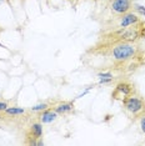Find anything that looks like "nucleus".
I'll return each instance as SVG.
<instances>
[{
    "instance_id": "dca6fc26",
    "label": "nucleus",
    "mask_w": 145,
    "mask_h": 146,
    "mask_svg": "<svg viewBox=\"0 0 145 146\" xmlns=\"http://www.w3.org/2000/svg\"><path fill=\"white\" fill-rule=\"evenodd\" d=\"M8 106H9L8 101H1V100H0V112H4Z\"/></svg>"
},
{
    "instance_id": "a211bd4d",
    "label": "nucleus",
    "mask_w": 145,
    "mask_h": 146,
    "mask_svg": "<svg viewBox=\"0 0 145 146\" xmlns=\"http://www.w3.org/2000/svg\"><path fill=\"white\" fill-rule=\"evenodd\" d=\"M0 99H1V94H0Z\"/></svg>"
},
{
    "instance_id": "423d86ee",
    "label": "nucleus",
    "mask_w": 145,
    "mask_h": 146,
    "mask_svg": "<svg viewBox=\"0 0 145 146\" xmlns=\"http://www.w3.org/2000/svg\"><path fill=\"white\" fill-rule=\"evenodd\" d=\"M133 5H131L130 0H113L110 4V9L114 14L123 15L125 13L130 11Z\"/></svg>"
},
{
    "instance_id": "ddd939ff",
    "label": "nucleus",
    "mask_w": 145,
    "mask_h": 146,
    "mask_svg": "<svg viewBox=\"0 0 145 146\" xmlns=\"http://www.w3.org/2000/svg\"><path fill=\"white\" fill-rule=\"evenodd\" d=\"M139 124H140V130L143 131V134H145V111L139 115Z\"/></svg>"
},
{
    "instance_id": "2eb2a0df",
    "label": "nucleus",
    "mask_w": 145,
    "mask_h": 146,
    "mask_svg": "<svg viewBox=\"0 0 145 146\" xmlns=\"http://www.w3.org/2000/svg\"><path fill=\"white\" fill-rule=\"evenodd\" d=\"M114 80V78H104V79H99V85H105V84H110Z\"/></svg>"
},
{
    "instance_id": "7ed1b4c3",
    "label": "nucleus",
    "mask_w": 145,
    "mask_h": 146,
    "mask_svg": "<svg viewBox=\"0 0 145 146\" xmlns=\"http://www.w3.org/2000/svg\"><path fill=\"white\" fill-rule=\"evenodd\" d=\"M121 102H123L124 110L131 116H134V117H139L141 112L145 111V100L141 96L133 94L128 96L126 99H124Z\"/></svg>"
},
{
    "instance_id": "f3484780",
    "label": "nucleus",
    "mask_w": 145,
    "mask_h": 146,
    "mask_svg": "<svg viewBox=\"0 0 145 146\" xmlns=\"http://www.w3.org/2000/svg\"><path fill=\"white\" fill-rule=\"evenodd\" d=\"M6 1H8V0H0V5H1L3 3H6Z\"/></svg>"
},
{
    "instance_id": "6e6552de",
    "label": "nucleus",
    "mask_w": 145,
    "mask_h": 146,
    "mask_svg": "<svg viewBox=\"0 0 145 146\" xmlns=\"http://www.w3.org/2000/svg\"><path fill=\"white\" fill-rule=\"evenodd\" d=\"M53 109L58 112L59 116L67 115V114H69V112L74 111V102L72 101H61V102H58Z\"/></svg>"
},
{
    "instance_id": "f257e3e1",
    "label": "nucleus",
    "mask_w": 145,
    "mask_h": 146,
    "mask_svg": "<svg viewBox=\"0 0 145 146\" xmlns=\"http://www.w3.org/2000/svg\"><path fill=\"white\" fill-rule=\"evenodd\" d=\"M145 36V23L141 20L138 24L128 26V28H120L114 30L113 33H110L109 35H106V40L109 44H115V42H135L139 39Z\"/></svg>"
},
{
    "instance_id": "0eeeda50",
    "label": "nucleus",
    "mask_w": 145,
    "mask_h": 146,
    "mask_svg": "<svg viewBox=\"0 0 145 146\" xmlns=\"http://www.w3.org/2000/svg\"><path fill=\"white\" fill-rule=\"evenodd\" d=\"M58 117H59L58 112L55 111L54 109L48 108V109H45L44 111L40 112V115H39V121H40L41 124H51V122H54Z\"/></svg>"
},
{
    "instance_id": "9d476101",
    "label": "nucleus",
    "mask_w": 145,
    "mask_h": 146,
    "mask_svg": "<svg viewBox=\"0 0 145 146\" xmlns=\"http://www.w3.org/2000/svg\"><path fill=\"white\" fill-rule=\"evenodd\" d=\"M4 112L5 115H9V116H21L26 114V110L24 108H19V106H8Z\"/></svg>"
},
{
    "instance_id": "39448f33",
    "label": "nucleus",
    "mask_w": 145,
    "mask_h": 146,
    "mask_svg": "<svg viewBox=\"0 0 145 146\" xmlns=\"http://www.w3.org/2000/svg\"><path fill=\"white\" fill-rule=\"evenodd\" d=\"M139 21H141V18L136 14V13L128 11V13H125V14L120 15L119 21H118L116 29H120V28H128V26H131V25L138 24Z\"/></svg>"
},
{
    "instance_id": "f8f14e48",
    "label": "nucleus",
    "mask_w": 145,
    "mask_h": 146,
    "mask_svg": "<svg viewBox=\"0 0 145 146\" xmlns=\"http://www.w3.org/2000/svg\"><path fill=\"white\" fill-rule=\"evenodd\" d=\"M134 10L139 16H145V6L140 4H135L134 5Z\"/></svg>"
},
{
    "instance_id": "20e7f679",
    "label": "nucleus",
    "mask_w": 145,
    "mask_h": 146,
    "mask_svg": "<svg viewBox=\"0 0 145 146\" xmlns=\"http://www.w3.org/2000/svg\"><path fill=\"white\" fill-rule=\"evenodd\" d=\"M134 92H135V89H134L133 84H130V82H128V81H120L115 85L111 96H113L114 100L123 101L124 99H126L128 96L133 95Z\"/></svg>"
},
{
    "instance_id": "4468645a",
    "label": "nucleus",
    "mask_w": 145,
    "mask_h": 146,
    "mask_svg": "<svg viewBox=\"0 0 145 146\" xmlns=\"http://www.w3.org/2000/svg\"><path fill=\"white\" fill-rule=\"evenodd\" d=\"M99 79H104V78H114V75L111 74L110 71H103V72H99L98 74Z\"/></svg>"
},
{
    "instance_id": "9b49d317",
    "label": "nucleus",
    "mask_w": 145,
    "mask_h": 146,
    "mask_svg": "<svg viewBox=\"0 0 145 146\" xmlns=\"http://www.w3.org/2000/svg\"><path fill=\"white\" fill-rule=\"evenodd\" d=\"M48 108H50V105H49L48 102H40V104L34 105L33 108H30V111L31 112H41V111H44L45 109H48Z\"/></svg>"
},
{
    "instance_id": "1a4fd4ad",
    "label": "nucleus",
    "mask_w": 145,
    "mask_h": 146,
    "mask_svg": "<svg viewBox=\"0 0 145 146\" xmlns=\"http://www.w3.org/2000/svg\"><path fill=\"white\" fill-rule=\"evenodd\" d=\"M29 134H30L29 137L41 139L43 137V124H41V122L40 121L33 122V124L30 125V129H29Z\"/></svg>"
},
{
    "instance_id": "f03ea898",
    "label": "nucleus",
    "mask_w": 145,
    "mask_h": 146,
    "mask_svg": "<svg viewBox=\"0 0 145 146\" xmlns=\"http://www.w3.org/2000/svg\"><path fill=\"white\" fill-rule=\"evenodd\" d=\"M139 48L134 42H115L110 48V58L116 64L126 65L139 58Z\"/></svg>"
},
{
    "instance_id": "6ab92c4d",
    "label": "nucleus",
    "mask_w": 145,
    "mask_h": 146,
    "mask_svg": "<svg viewBox=\"0 0 145 146\" xmlns=\"http://www.w3.org/2000/svg\"><path fill=\"white\" fill-rule=\"evenodd\" d=\"M71 1H72V0H71Z\"/></svg>"
}]
</instances>
